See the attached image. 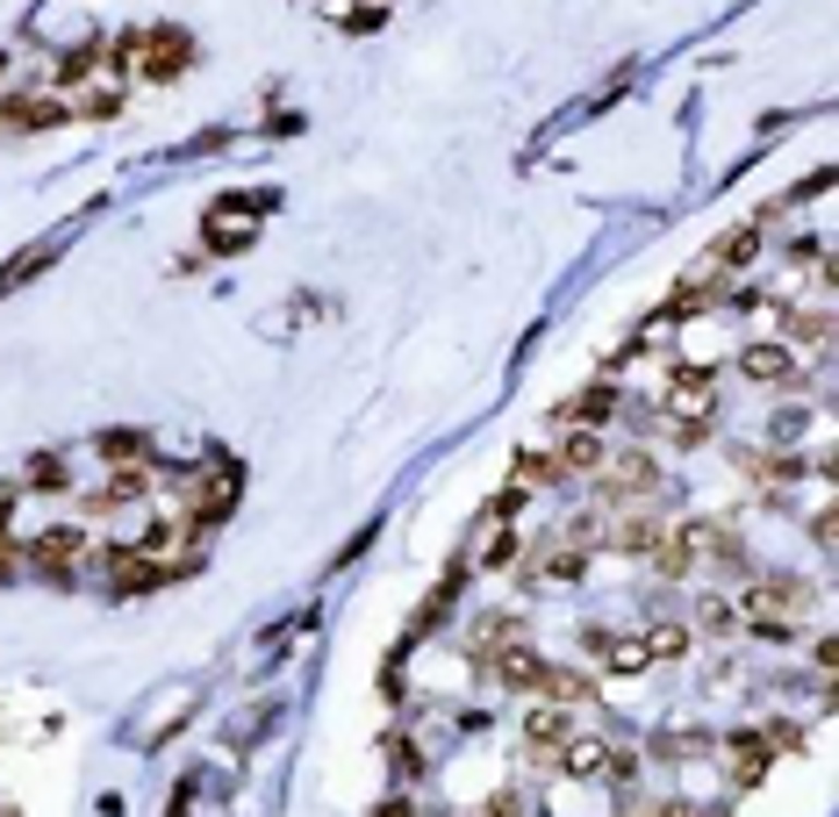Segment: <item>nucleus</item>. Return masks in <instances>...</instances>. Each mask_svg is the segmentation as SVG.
I'll use <instances>...</instances> for the list:
<instances>
[{"label":"nucleus","instance_id":"obj_2","mask_svg":"<svg viewBox=\"0 0 839 817\" xmlns=\"http://www.w3.org/2000/svg\"><path fill=\"white\" fill-rule=\"evenodd\" d=\"M266 208H273V194H230L223 208H208V252H244Z\"/></svg>","mask_w":839,"mask_h":817},{"label":"nucleus","instance_id":"obj_35","mask_svg":"<svg viewBox=\"0 0 839 817\" xmlns=\"http://www.w3.org/2000/svg\"><path fill=\"white\" fill-rule=\"evenodd\" d=\"M832 524H839V516H832V502H825V510L811 516V538H818V545H832Z\"/></svg>","mask_w":839,"mask_h":817},{"label":"nucleus","instance_id":"obj_31","mask_svg":"<svg viewBox=\"0 0 839 817\" xmlns=\"http://www.w3.org/2000/svg\"><path fill=\"white\" fill-rule=\"evenodd\" d=\"M94 65H101V51L86 44V51H72L65 65H58V80H65V86H80V80H86V72H94Z\"/></svg>","mask_w":839,"mask_h":817},{"label":"nucleus","instance_id":"obj_32","mask_svg":"<svg viewBox=\"0 0 839 817\" xmlns=\"http://www.w3.org/2000/svg\"><path fill=\"white\" fill-rule=\"evenodd\" d=\"M115 108H122V94H108V86H101V94H86V101H80V122H108Z\"/></svg>","mask_w":839,"mask_h":817},{"label":"nucleus","instance_id":"obj_28","mask_svg":"<svg viewBox=\"0 0 839 817\" xmlns=\"http://www.w3.org/2000/svg\"><path fill=\"white\" fill-rule=\"evenodd\" d=\"M825 330H832V316H825V308H804V316H789V338H804V344H818Z\"/></svg>","mask_w":839,"mask_h":817},{"label":"nucleus","instance_id":"obj_33","mask_svg":"<svg viewBox=\"0 0 839 817\" xmlns=\"http://www.w3.org/2000/svg\"><path fill=\"white\" fill-rule=\"evenodd\" d=\"M481 817H524V796H516V789H496V796L481 803Z\"/></svg>","mask_w":839,"mask_h":817},{"label":"nucleus","instance_id":"obj_12","mask_svg":"<svg viewBox=\"0 0 839 817\" xmlns=\"http://www.w3.org/2000/svg\"><path fill=\"white\" fill-rule=\"evenodd\" d=\"M653 560H660V574H668V581H682L689 566H696V524H682V531H660Z\"/></svg>","mask_w":839,"mask_h":817},{"label":"nucleus","instance_id":"obj_15","mask_svg":"<svg viewBox=\"0 0 839 817\" xmlns=\"http://www.w3.org/2000/svg\"><path fill=\"white\" fill-rule=\"evenodd\" d=\"M660 531H668V524H653V516H617L603 538H610L617 552H653V545H660Z\"/></svg>","mask_w":839,"mask_h":817},{"label":"nucleus","instance_id":"obj_25","mask_svg":"<svg viewBox=\"0 0 839 817\" xmlns=\"http://www.w3.org/2000/svg\"><path fill=\"white\" fill-rule=\"evenodd\" d=\"M696 624H703V631H732V624H739V617H732V596H703V602H696Z\"/></svg>","mask_w":839,"mask_h":817},{"label":"nucleus","instance_id":"obj_11","mask_svg":"<svg viewBox=\"0 0 839 817\" xmlns=\"http://www.w3.org/2000/svg\"><path fill=\"white\" fill-rule=\"evenodd\" d=\"M0 122H8V130H51V122H65V108H58L51 94H22V101L0 108Z\"/></svg>","mask_w":839,"mask_h":817},{"label":"nucleus","instance_id":"obj_18","mask_svg":"<svg viewBox=\"0 0 839 817\" xmlns=\"http://www.w3.org/2000/svg\"><path fill=\"white\" fill-rule=\"evenodd\" d=\"M560 767L588 782V775H603V767H610V746H603V739H567V746H560Z\"/></svg>","mask_w":839,"mask_h":817},{"label":"nucleus","instance_id":"obj_13","mask_svg":"<svg viewBox=\"0 0 839 817\" xmlns=\"http://www.w3.org/2000/svg\"><path fill=\"white\" fill-rule=\"evenodd\" d=\"M524 739H532V746H567V739H574V717H567V703H538V710L524 717Z\"/></svg>","mask_w":839,"mask_h":817},{"label":"nucleus","instance_id":"obj_26","mask_svg":"<svg viewBox=\"0 0 839 817\" xmlns=\"http://www.w3.org/2000/svg\"><path fill=\"white\" fill-rule=\"evenodd\" d=\"M137 452H144V438H137V430H108V438H101V460H115V466H130Z\"/></svg>","mask_w":839,"mask_h":817},{"label":"nucleus","instance_id":"obj_1","mask_svg":"<svg viewBox=\"0 0 839 817\" xmlns=\"http://www.w3.org/2000/svg\"><path fill=\"white\" fill-rule=\"evenodd\" d=\"M811 602H818V588H804V581H754V588L732 602V617L768 631V638H789V617L811 610Z\"/></svg>","mask_w":839,"mask_h":817},{"label":"nucleus","instance_id":"obj_29","mask_svg":"<svg viewBox=\"0 0 839 817\" xmlns=\"http://www.w3.org/2000/svg\"><path fill=\"white\" fill-rule=\"evenodd\" d=\"M29 480H36V488H65V466H58V452H36V460H29Z\"/></svg>","mask_w":839,"mask_h":817},{"label":"nucleus","instance_id":"obj_9","mask_svg":"<svg viewBox=\"0 0 839 817\" xmlns=\"http://www.w3.org/2000/svg\"><path fill=\"white\" fill-rule=\"evenodd\" d=\"M582 638L610 674H639V667H646V638H617V631H582Z\"/></svg>","mask_w":839,"mask_h":817},{"label":"nucleus","instance_id":"obj_5","mask_svg":"<svg viewBox=\"0 0 839 817\" xmlns=\"http://www.w3.org/2000/svg\"><path fill=\"white\" fill-rule=\"evenodd\" d=\"M710 374H696V366H682V374L668 380V424H710Z\"/></svg>","mask_w":839,"mask_h":817},{"label":"nucleus","instance_id":"obj_17","mask_svg":"<svg viewBox=\"0 0 839 817\" xmlns=\"http://www.w3.org/2000/svg\"><path fill=\"white\" fill-rule=\"evenodd\" d=\"M596 466H603V438H596V430H567L560 474H596Z\"/></svg>","mask_w":839,"mask_h":817},{"label":"nucleus","instance_id":"obj_34","mask_svg":"<svg viewBox=\"0 0 839 817\" xmlns=\"http://www.w3.org/2000/svg\"><path fill=\"white\" fill-rule=\"evenodd\" d=\"M344 22H352V29H380V0H360V8H352Z\"/></svg>","mask_w":839,"mask_h":817},{"label":"nucleus","instance_id":"obj_24","mask_svg":"<svg viewBox=\"0 0 839 817\" xmlns=\"http://www.w3.org/2000/svg\"><path fill=\"white\" fill-rule=\"evenodd\" d=\"M516 560V531L510 524H488V545H481V566H510Z\"/></svg>","mask_w":839,"mask_h":817},{"label":"nucleus","instance_id":"obj_27","mask_svg":"<svg viewBox=\"0 0 839 817\" xmlns=\"http://www.w3.org/2000/svg\"><path fill=\"white\" fill-rule=\"evenodd\" d=\"M560 474V460H546V452H524L516 460V488H538V480H552Z\"/></svg>","mask_w":839,"mask_h":817},{"label":"nucleus","instance_id":"obj_21","mask_svg":"<svg viewBox=\"0 0 839 817\" xmlns=\"http://www.w3.org/2000/svg\"><path fill=\"white\" fill-rule=\"evenodd\" d=\"M532 688H546V703H582L588 696V681L582 674H560V667H538Z\"/></svg>","mask_w":839,"mask_h":817},{"label":"nucleus","instance_id":"obj_4","mask_svg":"<svg viewBox=\"0 0 839 817\" xmlns=\"http://www.w3.org/2000/svg\"><path fill=\"white\" fill-rule=\"evenodd\" d=\"M137 51H144V65H137L144 80H180V72H187V58H194V44H187L180 29H144Z\"/></svg>","mask_w":839,"mask_h":817},{"label":"nucleus","instance_id":"obj_8","mask_svg":"<svg viewBox=\"0 0 839 817\" xmlns=\"http://www.w3.org/2000/svg\"><path fill=\"white\" fill-rule=\"evenodd\" d=\"M739 374L761 380V388H789V380H797V358H789V344H746V352H739Z\"/></svg>","mask_w":839,"mask_h":817},{"label":"nucleus","instance_id":"obj_22","mask_svg":"<svg viewBox=\"0 0 839 817\" xmlns=\"http://www.w3.org/2000/svg\"><path fill=\"white\" fill-rule=\"evenodd\" d=\"M689 653V624H653L646 631V660H682Z\"/></svg>","mask_w":839,"mask_h":817},{"label":"nucleus","instance_id":"obj_10","mask_svg":"<svg viewBox=\"0 0 839 817\" xmlns=\"http://www.w3.org/2000/svg\"><path fill=\"white\" fill-rule=\"evenodd\" d=\"M560 416H567L574 430H596V424H610V416H617V388H610V380H596V388H582L574 402H560Z\"/></svg>","mask_w":839,"mask_h":817},{"label":"nucleus","instance_id":"obj_16","mask_svg":"<svg viewBox=\"0 0 839 817\" xmlns=\"http://www.w3.org/2000/svg\"><path fill=\"white\" fill-rule=\"evenodd\" d=\"M538 667H546V660H538L532 646H516V638H502V653H496V674L510 681V688H532V681H538Z\"/></svg>","mask_w":839,"mask_h":817},{"label":"nucleus","instance_id":"obj_14","mask_svg":"<svg viewBox=\"0 0 839 817\" xmlns=\"http://www.w3.org/2000/svg\"><path fill=\"white\" fill-rule=\"evenodd\" d=\"M144 488H151V466H115V474H108V488L94 495V510H122V502H137Z\"/></svg>","mask_w":839,"mask_h":817},{"label":"nucleus","instance_id":"obj_7","mask_svg":"<svg viewBox=\"0 0 839 817\" xmlns=\"http://www.w3.org/2000/svg\"><path fill=\"white\" fill-rule=\"evenodd\" d=\"M718 753H725V767H732V782H739V789H754L761 775H768V760H775V753H768V739H761V732H732Z\"/></svg>","mask_w":839,"mask_h":817},{"label":"nucleus","instance_id":"obj_36","mask_svg":"<svg viewBox=\"0 0 839 817\" xmlns=\"http://www.w3.org/2000/svg\"><path fill=\"white\" fill-rule=\"evenodd\" d=\"M15 574V538H8V524H0V581Z\"/></svg>","mask_w":839,"mask_h":817},{"label":"nucleus","instance_id":"obj_30","mask_svg":"<svg viewBox=\"0 0 839 817\" xmlns=\"http://www.w3.org/2000/svg\"><path fill=\"white\" fill-rule=\"evenodd\" d=\"M811 430V408H782V416H775V444H797Z\"/></svg>","mask_w":839,"mask_h":817},{"label":"nucleus","instance_id":"obj_37","mask_svg":"<svg viewBox=\"0 0 839 817\" xmlns=\"http://www.w3.org/2000/svg\"><path fill=\"white\" fill-rule=\"evenodd\" d=\"M474 817H481V810H474Z\"/></svg>","mask_w":839,"mask_h":817},{"label":"nucleus","instance_id":"obj_3","mask_svg":"<svg viewBox=\"0 0 839 817\" xmlns=\"http://www.w3.org/2000/svg\"><path fill=\"white\" fill-rule=\"evenodd\" d=\"M80 552H86V531L80 524H51L29 545V566L51 581V588H72V560H80Z\"/></svg>","mask_w":839,"mask_h":817},{"label":"nucleus","instance_id":"obj_6","mask_svg":"<svg viewBox=\"0 0 839 817\" xmlns=\"http://www.w3.org/2000/svg\"><path fill=\"white\" fill-rule=\"evenodd\" d=\"M653 488H660V466H653L646 452H624V460L603 474V495H610V502H639V495H653Z\"/></svg>","mask_w":839,"mask_h":817},{"label":"nucleus","instance_id":"obj_19","mask_svg":"<svg viewBox=\"0 0 839 817\" xmlns=\"http://www.w3.org/2000/svg\"><path fill=\"white\" fill-rule=\"evenodd\" d=\"M532 574L546 581V588H574V581H582V552H574V545H560V552H538Z\"/></svg>","mask_w":839,"mask_h":817},{"label":"nucleus","instance_id":"obj_23","mask_svg":"<svg viewBox=\"0 0 839 817\" xmlns=\"http://www.w3.org/2000/svg\"><path fill=\"white\" fill-rule=\"evenodd\" d=\"M703 746H710V739L689 732V724H682V732H660V739H653V753H660V760H696Z\"/></svg>","mask_w":839,"mask_h":817},{"label":"nucleus","instance_id":"obj_20","mask_svg":"<svg viewBox=\"0 0 839 817\" xmlns=\"http://www.w3.org/2000/svg\"><path fill=\"white\" fill-rule=\"evenodd\" d=\"M44 266H51V244H29L22 258H8V266H0V294H15L22 280H29V272H44Z\"/></svg>","mask_w":839,"mask_h":817}]
</instances>
